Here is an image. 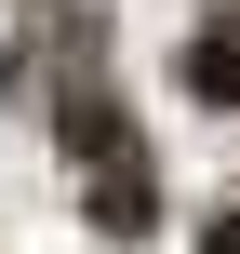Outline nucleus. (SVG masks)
Instances as JSON below:
<instances>
[{
  "label": "nucleus",
  "instance_id": "1",
  "mask_svg": "<svg viewBox=\"0 0 240 254\" xmlns=\"http://www.w3.org/2000/svg\"><path fill=\"white\" fill-rule=\"evenodd\" d=\"M67 161H80V214H94L107 241H147V228H160V161H147V134H134L107 94H67Z\"/></svg>",
  "mask_w": 240,
  "mask_h": 254
},
{
  "label": "nucleus",
  "instance_id": "2",
  "mask_svg": "<svg viewBox=\"0 0 240 254\" xmlns=\"http://www.w3.org/2000/svg\"><path fill=\"white\" fill-rule=\"evenodd\" d=\"M187 107H214V121H240V0L187 27Z\"/></svg>",
  "mask_w": 240,
  "mask_h": 254
},
{
  "label": "nucleus",
  "instance_id": "3",
  "mask_svg": "<svg viewBox=\"0 0 240 254\" xmlns=\"http://www.w3.org/2000/svg\"><path fill=\"white\" fill-rule=\"evenodd\" d=\"M200 254H240V214H227V228H214V241H200Z\"/></svg>",
  "mask_w": 240,
  "mask_h": 254
}]
</instances>
